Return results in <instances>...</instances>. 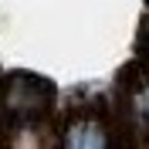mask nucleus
<instances>
[{"label": "nucleus", "instance_id": "obj_1", "mask_svg": "<svg viewBox=\"0 0 149 149\" xmlns=\"http://www.w3.org/2000/svg\"><path fill=\"white\" fill-rule=\"evenodd\" d=\"M54 105V85L37 74H7L0 85V122L3 125H37Z\"/></svg>", "mask_w": 149, "mask_h": 149}, {"label": "nucleus", "instance_id": "obj_2", "mask_svg": "<svg viewBox=\"0 0 149 149\" xmlns=\"http://www.w3.org/2000/svg\"><path fill=\"white\" fill-rule=\"evenodd\" d=\"M129 139L115 119L95 109H78L68 115L65 129L58 136V149H122Z\"/></svg>", "mask_w": 149, "mask_h": 149}, {"label": "nucleus", "instance_id": "obj_3", "mask_svg": "<svg viewBox=\"0 0 149 149\" xmlns=\"http://www.w3.org/2000/svg\"><path fill=\"white\" fill-rule=\"evenodd\" d=\"M119 125L129 139H149V68L132 71V81H122Z\"/></svg>", "mask_w": 149, "mask_h": 149}]
</instances>
